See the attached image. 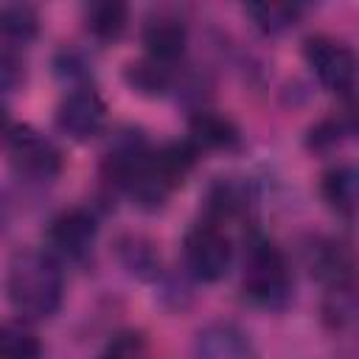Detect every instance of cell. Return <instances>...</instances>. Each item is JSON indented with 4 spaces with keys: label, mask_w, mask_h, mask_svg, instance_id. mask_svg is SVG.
<instances>
[{
    "label": "cell",
    "mask_w": 359,
    "mask_h": 359,
    "mask_svg": "<svg viewBox=\"0 0 359 359\" xmlns=\"http://www.w3.org/2000/svg\"><path fill=\"white\" fill-rule=\"evenodd\" d=\"M0 73H3V90H6V95H11L22 84V79H25L22 56H17V50L8 48V45H6V50L0 56Z\"/></svg>",
    "instance_id": "cb8c5ba5"
},
{
    "label": "cell",
    "mask_w": 359,
    "mask_h": 359,
    "mask_svg": "<svg viewBox=\"0 0 359 359\" xmlns=\"http://www.w3.org/2000/svg\"><path fill=\"white\" fill-rule=\"evenodd\" d=\"M6 151L11 168L31 182H50L62 171V151L28 123L6 126Z\"/></svg>",
    "instance_id": "5b68a950"
},
{
    "label": "cell",
    "mask_w": 359,
    "mask_h": 359,
    "mask_svg": "<svg viewBox=\"0 0 359 359\" xmlns=\"http://www.w3.org/2000/svg\"><path fill=\"white\" fill-rule=\"evenodd\" d=\"M241 11L264 36H280L292 31L303 17V6L297 3H247Z\"/></svg>",
    "instance_id": "ac0fdd59"
},
{
    "label": "cell",
    "mask_w": 359,
    "mask_h": 359,
    "mask_svg": "<svg viewBox=\"0 0 359 359\" xmlns=\"http://www.w3.org/2000/svg\"><path fill=\"white\" fill-rule=\"evenodd\" d=\"M48 252L59 261L84 264L93 255L98 238V219L90 208H70L50 219L48 224Z\"/></svg>",
    "instance_id": "52a82bcc"
},
{
    "label": "cell",
    "mask_w": 359,
    "mask_h": 359,
    "mask_svg": "<svg viewBox=\"0 0 359 359\" xmlns=\"http://www.w3.org/2000/svg\"><path fill=\"white\" fill-rule=\"evenodd\" d=\"M323 202L342 219L359 216V163H337L320 177Z\"/></svg>",
    "instance_id": "4fadbf2b"
},
{
    "label": "cell",
    "mask_w": 359,
    "mask_h": 359,
    "mask_svg": "<svg viewBox=\"0 0 359 359\" xmlns=\"http://www.w3.org/2000/svg\"><path fill=\"white\" fill-rule=\"evenodd\" d=\"M345 126H342V118L339 115H331V118H323L317 121L314 126H309V135H306V146L311 151H328L334 149L342 137H345Z\"/></svg>",
    "instance_id": "603a6c76"
},
{
    "label": "cell",
    "mask_w": 359,
    "mask_h": 359,
    "mask_svg": "<svg viewBox=\"0 0 359 359\" xmlns=\"http://www.w3.org/2000/svg\"><path fill=\"white\" fill-rule=\"evenodd\" d=\"M303 59L317 81L339 95H348L359 81V56L334 36L311 34L303 39Z\"/></svg>",
    "instance_id": "8992f818"
},
{
    "label": "cell",
    "mask_w": 359,
    "mask_h": 359,
    "mask_svg": "<svg viewBox=\"0 0 359 359\" xmlns=\"http://www.w3.org/2000/svg\"><path fill=\"white\" fill-rule=\"evenodd\" d=\"M6 297L22 320L36 323L53 317L65 297L62 261L48 250H14L6 269Z\"/></svg>",
    "instance_id": "6da1fadb"
},
{
    "label": "cell",
    "mask_w": 359,
    "mask_h": 359,
    "mask_svg": "<svg viewBox=\"0 0 359 359\" xmlns=\"http://www.w3.org/2000/svg\"><path fill=\"white\" fill-rule=\"evenodd\" d=\"M146 356H149L146 337L140 331H121L107 342L98 359H146Z\"/></svg>",
    "instance_id": "7402d4cb"
},
{
    "label": "cell",
    "mask_w": 359,
    "mask_h": 359,
    "mask_svg": "<svg viewBox=\"0 0 359 359\" xmlns=\"http://www.w3.org/2000/svg\"><path fill=\"white\" fill-rule=\"evenodd\" d=\"M199 151H202V149H199L196 143H191L188 137H185V140H168V143H163L160 149L151 151V168H154V174L160 177V182H163L168 191H174V188H180V185L191 177V171L196 168Z\"/></svg>",
    "instance_id": "9a60e30c"
},
{
    "label": "cell",
    "mask_w": 359,
    "mask_h": 359,
    "mask_svg": "<svg viewBox=\"0 0 359 359\" xmlns=\"http://www.w3.org/2000/svg\"><path fill=\"white\" fill-rule=\"evenodd\" d=\"M241 294L247 303L266 311H280L292 300V269L283 250L255 230L247 236L244 247Z\"/></svg>",
    "instance_id": "7a4b0ae2"
},
{
    "label": "cell",
    "mask_w": 359,
    "mask_h": 359,
    "mask_svg": "<svg viewBox=\"0 0 359 359\" xmlns=\"http://www.w3.org/2000/svg\"><path fill=\"white\" fill-rule=\"evenodd\" d=\"M115 255H118L121 266L132 278H137V280L157 283L165 275L154 241L149 236H143V233H123V236H118L115 238Z\"/></svg>",
    "instance_id": "5bb4252c"
},
{
    "label": "cell",
    "mask_w": 359,
    "mask_h": 359,
    "mask_svg": "<svg viewBox=\"0 0 359 359\" xmlns=\"http://www.w3.org/2000/svg\"><path fill=\"white\" fill-rule=\"evenodd\" d=\"M188 140L196 143L199 149L233 151L241 146V129L230 115L199 107L188 118Z\"/></svg>",
    "instance_id": "7c38bea8"
},
{
    "label": "cell",
    "mask_w": 359,
    "mask_h": 359,
    "mask_svg": "<svg viewBox=\"0 0 359 359\" xmlns=\"http://www.w3.org/2000/svg\"><path fill=\"white\" fill-rule=\"evenodd\" d=\"M0 359H42V342L25 323H3Z\"/></svg>",
    "instance_id": "ffe728a7"
},
{
    "label": "cell",
    "mask_w": 359,
    "mask_h": 359,
    "mask_svg": "<svg viewBox=\"0 0 359 359\" xmlns=\"http://www.w3.org/2000/svg\"><path fill=\"white\" fill-rule=\"evenodd\" d=\"M140 42L149 59H157L163 65H177V59H182L188 48V25L177 14L157 11L143 22Z\"/></svg>",
    "instance_id": "8fae6325"
},
{
    "label": "cell",
    "mask_w": 359,
    "mask_h": 359,
    "mask_svg": "<svg viewBox=\"0 0 359 359\" xmlns=\"http://www.w3.org/2000/svg\"><path fill=\"white\" fill-rule=\"evenodd\" d=\"M255 194L247 180L238 177H216L208 191H205V205H202V222L224 227V222L241 219L252 210Z\"/></svg>",
    "instance_id": "9c48e42d"
},
{
    "label": "cell",
    "mask_w": 359,
    "mask_h": 359,
    "mask_svg": "<svg viewBox=\"0 0 359 359\" xmlns=\"http://www.w3.org/2000/svg\"><path fill=\"white\" fill-rule=\"evenodd\" d=\"M303 261L309 275L331 294V292H353L359 280V255L351 244L331 236H311L303 247Z\"/></svg>",
    "instance_id": "277c9868"
},
{
    "label": "cell",
    "mask_w": 359,
    "mask_h": 359,
    "mask_svg": "<svg viewBox=\"0 0 359 359\" xmlns=\"http://www.w3.org/2000/svg\"><path fill=\"white\" fill-rule=\"evenodd\" d=\"M84 28L95 42H118L129 25V6L121 0L87 3L81 8Z\"/></svg>",
    "instance_id": "e0dca14e"
},
{
    "label": "cell",
    "mask_w": 359,
    "mask_h": 359,
    "mask_svg": "<svg viewBox=\"0 0 359 359\" xmlns=\"http://www.w3.org/2000/svg\"><path fill=\"white\" fill-rule=\"evenodd\" d=\"M53 73H56V79L70 81L73 87H87L93 70H90V62H87L79 50L65 48V50H59V53L53 56Z\"/></svg>",
    "instance_id": "44dd1931"
},
{
    "label": "cell",
    "mask_w": 359,
    "mask_h": 359,
    "mask_svg": "<svg viewBox=\"0 0 359 359\" xmlns=\"http://www.w3.org/2000/svg\"><path fill=\"white\" fill-rule=\"evenodd\" d=\"M53 121H56V129L65 137H70L76 143H87V140H93L95 135L104 132L107 104L90 84L87 87H73L56 104Z\"/></svg>",
    "instance_id": "ba28073f"
},
{
    "label": "cell",
    "mask_w": 359,
    "mask_h": 359,
    "mask_svg": "<svg viewBox=\"0 0 359 359\" xmlns=\"http://www.w3.org/2000/svg\"><path fill=\"white\" fill-rule=\"evenodd\" d=\"M342 118V126L348 135L359 137V95H351L348 104H345V112L339 115Z\"/></svg>",
    "instance_id": "d4e9b609"
},
{
    "label": "cell",
    "mask_w": 359,
    "mask_h": 359,
    "mask_svg": "<svg viewBox=\"0 0 359 359\" xmlns=\"http://www.w3.org/2000/svg\"><path fill=\"white\" fill-rule=\"evenodd\" d=\"M194 353L196 359H261L250 334L230 320L202 325L194 339Z\"/></svg>",
    "instance_id": "30bf717a"
},
{
    "label": "cell",
    "mask_w": 359,
    "mask_h": 359,
    "mask_svg": "<svg viewBox=\"0 0 359 359\" xmlns=\"http://www.w3.org/2000/svg\"><path fill=\"white\" fill-rule=\"evenodd\" d=\"M182 255L191 278L202 283H219L233 266V241L224 227L199 219L182 238Z\"/></svg>",
    "instance_id": "3957f363"
},
{
    "label": "cell",
    "mask_w": 359,
    "mask_h": 359,
    "mask_svg": "<svg viewBox=\"0 0 359 359\" xmlns=\"http://www.w3.org/2000/svg\"><path fill=\"white\" fill-rule=\"evenodd\" d=\"M0 28L8 48L28 45L39 34V14L28 3H6L0 8Z\"/></svg>",
    "instance_id": "d6986e66"
},
{
    "label": "cell",
    "mask_w": 359,
    "mask_h": 359,
    "mask_svg": "<svg viewBox=\"0 0 359 359\" xmlns=\"http://www.w3.org/2000/svg\"><path fill=\"white\" fill-rule=\"evenodd\" d=\"M123 81L129 84V90H135L137 95H146V98H163L174 90V65H163L157 59H132L126 67H123Z\"/></svg>",
    "instance_id": "2e32d148"
}]
</instances>
